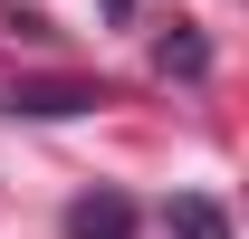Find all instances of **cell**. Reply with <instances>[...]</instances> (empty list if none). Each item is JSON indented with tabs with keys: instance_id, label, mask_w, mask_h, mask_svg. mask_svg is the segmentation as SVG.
Here are the masks:
<instances>
[{
	"instance_id": "obj_4",
	"label": "cell",
	"mask_w": 249,
	"mask_h": 239,
	"mask_svg": "<svg viewBox=\"0 0 249 239\" xmlns=\"http://www.w3.org/2000/svg\"><path fill=\"white\" fill-rule=\"evenodd\" d=\"M154 67H163V77H182V86H192V77H211V38H201V29H173V38H163V48H154Z\"/></svg>"
},
{
	"instance_id": "obj_1",
	"label": "cell",
	"mask_w": 249,
	"mask_h": 239,
	"mask_svg": "<svg viewBox=\"0 0 249 239\" xmlns=\"http://www.w3.org/2000/svg\"><path fill=\"white\" fill-rule=\"evenodd\" d=\"M67 239H134V201H124V191H87V201H67Z\"/></svg>"
},
{
	"instance_id": "obj_5",
	"label": "cell",
	"mask_w": 249,
	"mask_h": 239,
	"mask_svg": "<svg viewBox=\"0 0 249 239\" xmlns=\"http://www.w3.org/2000/svg\"><path fill=\"white\" fill-rule=\"evenodd\" d=\"M106 10H115V19H124V10H134V0H106Z\"/></svg>"
},
{
	"instance_id": "obj_2",
	"label": "cell",
	"mask_w": 249,
	"mask_h": 239,
	"mask_svg": "<svg viewBox=\"0 0 249 239\" xmlns=\"http://www.w3.org/2000/svg\"><path fill=\"white\" fill-rule=\"evenodd\" d=\"M106 105L96 86H67V77H38V86H10V115H87Z\"/></svg>"
},
{
	"instance_id": "obj_3",
	"label": "cell",
	"mask_w": 249,
	"mask_h": 239,
	"mask_svg": "<svg viewBox=\"0 0 249 239\" xmlns=\"http://www.w3.org/2000/svg\"><path fill=\"white\" fill-rule=\"evenodd\" d=\"M163 230H173V239H230V210H220L211 191H182V201L163 210Z\"/></svg>"
}]
</instances>
